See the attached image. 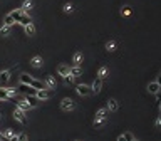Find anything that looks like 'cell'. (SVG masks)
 <instances>
[{
  "instance_id": "ffe728a7",
  "label": "cell",
  "mask_w": 161,
  "mask_h": 141,
  "mask_svg": "<svg viewBox=\"0 0 161 141\" xmlns=\"http://www.w3.org/2000/svg\"><path fill=\"white\" fill-rule=\"evenodd\" d=\"M69 72H71V74H72L74 77H77V76H79V74L82 72V69L79 67V66H74L72 69H69Z\"/></svg>"
},
{
  "instance_id": "2e32d148",
  "label": "cell",
  "mask_w": 161,
  "mask_h": 141,
  "mask_svg": "<svg viewBox=\"0 0 161 141\" xmlns=\"http://www.w3.org/2000/svg\"><path fill=\"white\" fill-rule=\"evenodd\" d=\"M25 34L27 35H34L35 34V27H34V24H29V25H25Z\"/></svg>"
},
{
  "instance_id": "d6a6232c",
  "label": "cell",
  "mask_w": 161,
  "mask_h": 141,
  "mask_svg": "<svg viewBox=\"0 0 161 141\" xmlns=\"http://www.w3.org/2000/svg\"><path fill=\"white\" fill-rule=\"evenodd\" d=\"M9 141H19V134H14V136H12V138L9 139Z\"/></svg>"
},
{
  "instance_id": "8992f818",
  "label": "cell",
  "mask_w": 161,
  "mask_h": 141,
  "mask_svg": "<svg viewBox=\"0 0 161 141\" xmlns=\"http://www.w3.org/2000/svg\"><path fill=\"white\" fill-rule=\"evenodd\" d=\"M148 91H150V94H158L159 91H161V86L156 81H153V82L148 84Z\"/></svg>"
},
{
  "instance_id": "277c9868",
  "label": "cell",
  "mask_w": 161,
  "mask_h": 141,
  "mask_svg": "<svg viewBox=\"0 0 161 141\" xmlns=\"http://www.w3.org/2000/svg\"><path fill=\"white\" fill-rule=\"evenodd\" d=\"M60 107H62L64 111H72L74 107H76V104H74V101L71 98H65V99H62V102H60Z\"/></svg>"
},
{
  "instance_id": "8d00e7d4",
  "label": "cell",
  "mask_w": 161,
  "mask_h": 141,
  "mask_svg": "<svg viewBox=\"0 0 161 141\" xmlns=\"http://www.w3.org/2000/svg\"><path fill=\"white\" fill-rule=\"evenodd\" d=\"M159 114H161V104H159Z\"/></svg>"
},
{
  "instance_id": "30bf717a",
  "label": "cell",
  "mask_w": 161,
  "mask_h": 141,
  "mask_svg": "<svg viewBox=\"0 0 161 141\" xmlns=\"http://www.w3.org/2000/svg\"><path fill=\"white\" fill-rule=\"evenodd\" d=\"M45 86H47L49 89H56V79H54L52 76H45Z\"/></svg>"
},
{
  "instance_id": "74e56055",
  "label": "cell",
  "mask_w": 161,
  "mask_h": 141,
  "mask_svg": "<svg viewBox=\"0 0 161 141\" xmlns=\"http://www.w3.org/2000/svg\"><path fill=\"white\" fill-rule=\"evenodd\" d=\"M133 141H136V139H133Z\"/></svg>"
},
{
  "instance_id": "d590c367",
  "label": "cell",
  "mask_w": 161,
  "mask_h": 141,
  "mask_svg": "<svg viewBox=\"0 0 161 141\" xmlns=\"http://www.w3.org/2000/svg\"><path fill=\"white\" fill-rule=\"evenodd\" d=\"M0 139H3V134H0Z\"/></svg>"
},
{
  "instance_id": "f546056e",
  "label": "cell",
  "mask_w": 161,
  "mask_h": 141,
  "mask_svg": "<svg viewBox=\"0 0 161 141\" xmlns=\"http://www.w3.org/2000/svg\"><path fill=\"white\" fill-rule=\"evenodd\" d=\"M12 136H14V131H12V130H7V131H5V136H3V138H7V139H10V138H12Z\"/></svg>"
},
{
  "instance_id": "83f0119b",
  "label": "cell",
  "mask_w": 161,
  "mask_h": 141,
  "mask_svg": "<svg viewBox=\"0 0 161 141\" xmlns=\"http://www.w3.org/2000/svg\"><path fill=\"white\" fill-rule=\"evenodd\" d=\"M123 136H124V139H126V141H133V139H134L133 133H124V134H123Z\"/></svg>"
},
{
  "instance_id": "4fadbf2b",
  "label": "cell",
  "mask_w": 161,
  "mask_h": 141,
  "mask_svg": "<svg viewBox=\"0 0 161 141\" xmlns=\"http://www.w3.org/2000/svg\"><path fill=\"white\" fill-rule=\"evenodd\" d=\"M27 102L32 107H35L37 104H39V98H37V96H27Z\"/></svg>"
},
{
  "instance_id": "f1b7e54d",
  "label": "cell",
  "mask_w": 161,
  "mask_h": 141,
  "mask_svg": "<svg viewBox=\"0 0 161 141\" xmlns=\"http://www.w3.org/2000/svg\"><path fill=\"white\" fill-rule=\"evenodd\" d=\"M121 14H123V15H129V14H131V9H129V7H127V5H126V7H123Z\"/></svg>"
},
{
  "instance_id": "603a6c76",
  "label": "cell",
  "mask_w": 161,
  "mask_h": 141,
  "mask_svg": "<svg viewBox=\"0 0 161 141\" xmlns=\"http://www.w3.org/2000/svg\"><path fill=\"white\" fill-rule=\"evenodd\" d=\"M106 74H107V67H104V66H102V67L97 70V77H101V79H104V77H106Z\"/></svg>"
},
{
  "instance_id": "6da1fadb",
  "label": "cell",
  "mask_w": 161,
  "mask_h": 141,
  "mask_svg": "<svg viewBox=\"0 0 161 141\" xmlns=\"http://www.w3.org/2000/svg\"><path fill=\"white\" fill-rule=\"evenodd\" d=\"M107 107H102V109H99L97 113H96V119H94V126H102L106 121V118H107Z\"/></svg>"
},
{
  "instance_id": "5bb4252c",
  "label": "cell",
  "mask_w": 161,
  "mask_h": 141,
  "mask_svg": "<svg viewBox=\"0 0 161 141\" xmlns=\"http://www.w3.org/2000/svg\"><path fill=\"white\" fill-rule=\"evenodd\" d=\"M30 9H32V0H25V2L22 3V9H20V10H22L24 14H25V12H29Z\"/></svg>"
},
{
  "instance_id": "e575fe53",
  "label": "cell",
  "mask_w": 161,
  "mask_h": 141,
  "mask_svg": "<svg viewBox=\"0 0 161 141\" xmlns=\"http://www.w3.org/2000/svg\"><path fill=\"white\" fill-rule=\"evenodd\" d=\"M156 82H158V84L161 86V74H159V77H158V81H156Z\"/></svg>"
},
{
  "instance_id": "d4e9b609",
  "label": "cell",
  "mask_w": 161,
  "mask_h": 141,
  "mask_svg": "<svg viewBox=\"0 0 161 141\" xmlns=\"http://www.w3.org/2000/svg\"><path fill=\"white\" fill-rule=\"evenodd\" d=\"M14 22H15V20L12 19V15H10V14L7 15L5 19H3V24H5V25H14Z\"/></svg>"
},
{
  "instance_id": "1f68e13d",
  "label": "cell",
  "mask_w": 161,
  "mask_h": 141,
  "mask_svg": "<svg viewBox=\"0 0 161 141\" xmlns=\"http://www.w3.org/2000/svg\"><path fill=\"white\" fill-rule=\"evenodd\" d=\"M19 141H27V134H24V133L19 134Z\"/></svg>"
},
{
  "instance_id": "484cf974",
  "label": "cell",
  "mask_w": 161,
  "mask_h": 141,
  "mask_svg": "<svg viewBox=\"0 0 161 141\" xmlns=\"http://www.w3.org/2000/svg\"><path fill=\"white\" fill-rule=\"evenodd\" d=\"M106 49L107 51H116V42H114V40H109V42L106 44Z\"/></svg>"
},
{
  "instance_id": "8fae6325",
  "label": "cell",
  "mask_w": 161,
  "mask_h": 141,
  "mask_svg": "<svg viewBox=\"0 0 161 141\" xmlns=\"http://www.w3.org/2000/svg\"><path fill=\"white\" fill-rule=\"evenodd\" d=\"M118 107H119V104H118L116 99H109L107 101V109L109 111H118Z\"/></svg>"
},
{
  "instance_id": "5b68a950",
  "label": "cell",
  "mask_w": 161,
  "mask_h": 141,
  "mask_svg": "<svg viewBox=\"0 0 161 141\" xmlns=\"http://www.w3.org/2000/svg\"><path fill=\"white\" fill-rule=\"evenodd\" d=\"M76 91H77V94H79V96H89V94L92 93V89H91L89 86H86V84H79Z\"/></svg>"
},
{
  "instance_id": "7a4b0ae2",
  "label": "cell",
  "mask_w": 161,
  "mask_h": 141,
  "mask_svg": "<svg viewBox=\"0 0 161 141\" xmlns=\"http://www.w3.org/2000/svg\"><path fill=\"white\" fill-rule=\"evenodd\" d=\"M54 94V89H37V94L35 96L39 98V101H45V99H51Z\"/></svg>"
},
{
  "instance_id": "836d02e7",
  "label": "cell",
  "mask_w": 161,
  "mask_h": 141,
  "mask_svg": "<svg viewBox=\"0 0 161 141\" xmlns=\"http://www.w3.org/2000/svg\"><path fill=\"white\" fill-rule=\"evenodd\" d=\"M118 141H126V139H124V136H119V138H118Z\"/></svg>"
},
{
  "instance_id": "44dd1931",
  "label": "cell",
  "mask_w": 161,
  "mask_h": 141,
  "mask_svg": "<svg viewBox=\"0 0 161 141\" xmlns=\"http://www.w3.org/2000/svg\"><path fill=\"white\" fill-rule=\"evenodd\" d=\"M72 62H74V64H76V66H79L81 62H82V54H81V52L74 54V57H72Z\"/></svg>"
},
{
  "instance_id": "cb8c5ba5",
  "label": "cell",
  "mask_w": 161,
  "mask_h": 141,
  "mask_svg": "<svg viewBox=\"0 0 161 141\" xmlns=\"http://www.w3.org/2000/svg\"><path fill=\"white\" fill-rule=\"evenodd\" d=\"M59 74H60V76H67V74H69V67H67V66H59Z\"/></svg>"
},
{
  "instance_id": "ba28073f",
  "label": "cell",
  "mask_w": 161,
  "mask_h": 141,
  "mask_svg": "<svg viewBox=\"0 0 161 141\" xmlns=\"http://www.w3.org/2000/svg\"><path fill=\"white\" fill-rule=\"evenodd\" d=\"M17 22L20 24V25H24V27H25V25H29V24H30V22H32V19H30V17H29V15H27V14H22V15H20V19L17 20Z\"/></svg>"
},
{
  "instance_id": "7c38bea8",
  "label": "cell",
  "mask_w": 161,
  "mask_h": 141,
  "mask_svg": "<svg viewBox=\"0 0 161 141\" xmlns=\"http://www.w3.org/2000/svg\"><path fill=\"white\" fill-rule=\"evenodd\" d=\"M30 64L34 66V67H42V57H39V56H35L34 59L30 61Z\"/></svg>"
},
{
  "instance_id": "4316f807",
  "label": "cell",
  "mask_w": 161,
  "mask_h": 141,
  "mask_svg": "<svg viewBox=\"0 0 161 141\" xmlns=\"http://www.w3.org/2000/svg\"><path fill=\"white\" fill-rule=\"evenodd\" d=\"M72 10H74L72 3H65V5H64V12H65V14H71Z\"/></svg>"
},
{
  "instance_id": "d6986e66",
  "label": "cell",
  "mask_w": 161,
  "mask_h": 141,
  "mask_svg": "<svg viewBox=\"0 0 161 141\" xmlns=\"http://www.w3.org/2000/svg\"><path fill=\"white\" fill-rule=\"evenodd\" d=\"M17 107H20V109H22V111H25V109H30V104H29V102H27V99H25V101H19V104H17Z\"/></svg>"
},
{
  "instance_id": "e0dca14e",
  "label": "cell",
  "mask_w": 161,
  "mask_h": 141,
  "mask_svg": "<svg viewBox=\"0 0 161 141\" xmlns=\"http://www.w3.org/2000/svg\"><path fill=\"white\" fill-rule=\"evenodd\" d=\"M9 34H10V25H5V24H3V25L0 27V35L5 37V35H9Z\"/></svg>"
},
{
  "instance_id": "52a82bcc",
  "label": "cell",
  "mask_w": 161,
  "mask_h": 141,
  "mask_svg": "<svg viewBox=\"0 0 161 141\" xmlns=\"http://www.w3.org/2000/svg\"><path fill=\"white\" fill-rule=\"evenodd\" d=\"M101 88H102V79L101 77H97L96 81L92 82V86H91V89H92V93H101Z\"/></svg>"
},
{
  "instance_id": "7402d4cb",
  "label": "cell",
  "mask_w": 161,
  "mask_h": 141,
  "mask_svg": "<svg viewBox=\"0 0 161 141\" xmlns=\"http://www.w3.org/2000/svg\"><path fill=\"white\" fill-rule=\"evenodd\" d=\"M24 14V12L22 10H14V12H10V15H12V19H14L15 20V22H17V20L20 19V15H22Z\"/></svg>"
},
{
  "instance_id": "ac0fdd59",
  "label": "cell",
  "mask_w": 161,
  "mask_h": 141,
  "mask_svg": "<svg viewBox=\"0 0 161 141\" xmlns=\"http://www.w3.org/2000/svg\"><path fill=\"white\" fill-rule=\"evenodd\" d=\"M30 81H32V77L29 76V74H22V76H20V82H22V84H29V86H30Z\"/></svg>"
},
{
  "instance_id": "3957f363",
  "label": "cell",
  "mask_w": 161,
  "mask_h": 141,
  "mask_svg": "<svg viewBox=\"0 0 161 141\" xmlns=\"http://www.w3.org/2000/svg\"><path fill=\"white\" fill-rule=\"evenodd\" d=\"M14 118L17 119L19 123L27 124V118H25V114H24V111L20 109V107H15V111H14Z\"/></svg>"
},
{
  "instance_id": "4dcf8cb0",
  "label": "cell",
  "mask_w": 161,
  "mask_h": 141,
  "mask_svg": "<svg viewBox=\"0 0 161 141\" xmlns=\"http://www.w3.org/2000/svg\"><path fill=\"white\" fill-rule=\"evenodd\" d=\"M156 130H161V114L156 118Z\"/></svg>"
},
{
  "instance_id": "9a60e30c",
  "label": "cell",
  "mask_w": 161,
  "mask_h": 141,
  "mask_svg": "<svg viewBox=\"0 0 161 141\" xmlns=\"http://www.w3.org/2000/svg\"><path fill=\"white\" fill-rule=\"evenodd\" d=\"M10 98H12L10 93H7L5 89H0V99H2V101H9Z\"/></svg>"
},
{
  "instance_id": "9c48e42d",
  "label": "cell",
  "mask_w": 161,
  "mask_h": 141,
  "mask_svg": "<svg viewBox=\"0 0 161 141\" xmlns=\"http://www.w3.org/2000/svg\"><path fill=\"white\" fill-rule=\"evenodd\" d=\"M12 72H14V69H9V70H3V72H0V82H7V81H9Z\"/></svg>"
}]
</instances>
